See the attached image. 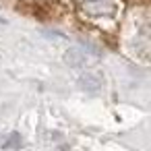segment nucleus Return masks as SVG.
Masks as SVG:
<instances>
[{"label": "nucleus", "instance_id": "f03ea898", "mask_svg": "<svg viewBox=\"0 0 151 151\" xmlns=\"http://www.w3.org/2000/svg\"><path fill=\"white\" fill-rule=\"evenodd\" d=\"M85 2H101V0H85Z\"/></svg>", "mask_w": 151, "mask_h": 151}, {"label": "nucleus", "instance_id": "f257e3e1", "mask_svg": "<svg viewBox=\"0 0 151 151\" xmlns=\"http://www.w3.org/2000/svg\"><path fill=\"white\" fill-rule=\"evenodd\" d=\"M4 147H6V149H9V147H21V137H19L17 132H13V134H11V139L4 143Z\"/></svg>", "mask_w": 151, "mask_h": 151}]
</instances>
